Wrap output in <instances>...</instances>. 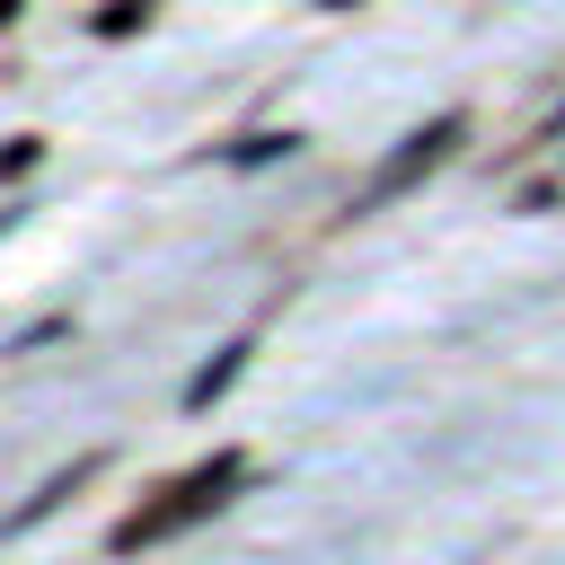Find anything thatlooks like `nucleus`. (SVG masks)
<instances>
[{
	"label": "nucleus",
	"instance_id": "obj_2",
	"mask_svg": "<svg viewBox=\"0 0 565 565\" xmlns=\"http://www.w3.org/2000/svg\"><path fill=\"white\" fill-rule=\"evenodd\" d=\"M450 141H459V115H441L433 132H415V150H397V159L380 168V185H371V194H397V185H415V177H424V168H433Z\"/></svg>",
	"mask_w": 565,
	"mask_h": 565
},
{
	"label": "nucleus",
	"instance_id": "obj_1",
	"mask_svg": "<svg viewBox=\"0 0 565 565\" xmlns=\"http://www.w3.org/2000/svg\"><path fill=\"white\" fill-rule=\"evenodd\" d=\"M238 450H221V459H194L185 477H168L159 486V503H141V512H124L115 521V547H159V539H177L185 521H203V512H221L230 503V486H238Z\"/></svg>",
	"mask_w": 565,
	"mask_h": 565
},
{
	"label": "nucleus",
	"instance_id": "obj_3",
	"mask_svg": "<svg viewBox=\"0 0 565 565\" xmlns=\"http://www.w3.org/2000/svg\"><path fill=\"white\" fill-rule=\"evenodd\" d=\"M327 9H353V0H327Z\"/></svg>",
	"mask_w": 565,
	"mask_h": 565
}]
</instances>
